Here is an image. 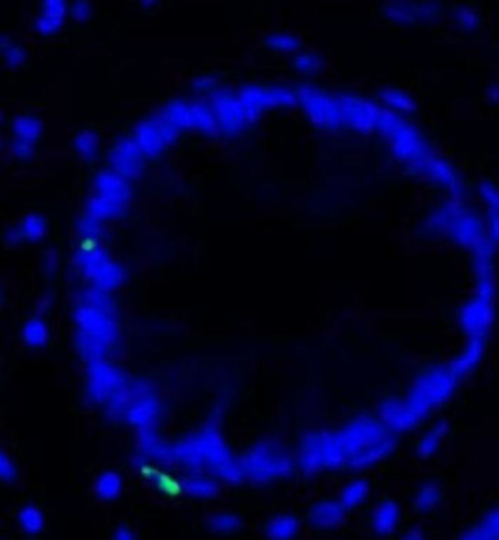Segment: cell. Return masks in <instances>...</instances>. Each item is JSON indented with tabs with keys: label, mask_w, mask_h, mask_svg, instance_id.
<instances>
[{
	"label": "cell",
	"mask_w": 499,
	"mask_h": 540,
	"mask_svg": "<svg viewBox=\"0 0 499 540\" xmlns=\"http://www.w3.org/2000/svg\"><path fill=\"white\" fill-rule=\"evenodd\" d=\"M65 0H43L41 13L35 21V30L41 35H54L60 29V21L65 15Z\"/></svg>",
	"instance_id": "6da1fadb"
},
{
	"label": "cell",
	"mask_w": 499,
	"mask_h": 540,
	"mask_svg": "<svg viewBox=\"0 0 499 540\" xmlns=\"http://www.w3.org/2000/svg\"><path fill=\"white\" fill-rule=\"evenodd\" d=\"M2 49H4V54H5V60H7L8 64H11V65L20 64V62L24 59V53L21 51L22 48H20V46L11 45L10 49L8 48H2Z\"/></svg>",
	"instance_id": "7a4b0ae2"
},
{
	"label": "cell",
	"mask_w": 499,
	"mask_h": 540,
	"mask_svg": "<svg viewBox=\"0 0 499 540\" xmlns=\"http://www.w3.org/2000/svg\"><path fill=\"white\" fill-rule=\"evenodd\" d=\"M265 45H268L273 49H281V51H284V49L291 46V40H288L287 37H271L268 41L265 40Z\"/></svg>",
	"instance_id": "3957f363"
},
{
	"label": "cell",
	"mask_w": 499,
	"mask_h": 540,
	"mask_svg": "<svg viewBox=\"0 0 499 540\" xmlns=\"http://www.w3.org/2000/svg\"><path fill=\"white\" fill-rule=\"evenodd\" d=\"M88 11H89V5L86 0H76L75 4V18H79V20H84L86 16H88Z\"/></svg>",
	"instance_id": "277c9868"
}]
</instances>
